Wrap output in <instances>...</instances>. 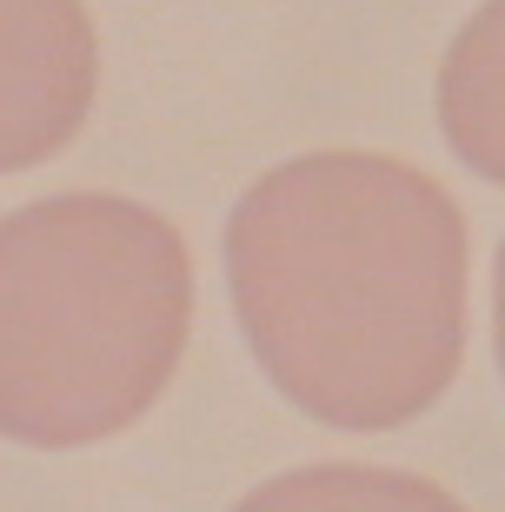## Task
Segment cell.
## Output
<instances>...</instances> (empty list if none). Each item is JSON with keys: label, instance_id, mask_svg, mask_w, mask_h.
<instances>
[{"label": "cell", "instance_id": "5b68a950", "mask_svg": "<svg viewBox=\"0 0 505 512\" xmlns=\"http://www.w3.org/2000/svg\"><path fill=\"white\" fill-rule=\"evenodd\" d=\"M233 512H466V506L419 473L333 459V466H293V473L266 479Z\"/></svg>", "mask_w": 505, "mask_h": 512}, {"label": "cell", "instance_id": "3957f363", "mask_svg": "<svg viewBox=\"0 0 505 512\" xmlns=\"http://www.w3.org/2000/svg\"><path fill=\"white\" fill-rule=\"evenodd\" d=\"M100 40L87 0H0V173L54 160L94 114Z\"/></svg>", "mask_w": 505, "mask_h": 512}, {"label": "cell", "instance_id": "277c9868", "mask_svg": "<svg viewBox=\"0 0 505 512\" xmlns=\"http://www.w3.org/2000/svg\"><path fill=\"white\" fill-rule=\"evenodd\" d=\"M439 133L479 180L505 187V0H486L439 60Z\"/></svg>", "mask_w": 505, "mask_h": 512}, {"label": "cell", "instance_id": "6da1fadb", "mask_svg": "<svg viewBox=\"0 0 505 512\" xmlns=\"http://www.w3.org/2000/svg\"><path fill=\"white\" fill-rule=\"evenodd\" d=\"M466 213L393 153H300L226 220V293L280 399L339 433H393L466 353Z\"/></svg>", "mask_w": 505, "mask_h": 512}, {"label": "cell", "instance_id": "8992f818", "mask_svg": "<svg viewBox=\"0 0 505 512\" xmlns=\"http://www.w3.org/2000/svg\"><path fill=\"white\" fill-rule=\"evenodd\" d=\"M492 346H499V373H505V247L492 260Z\"/></svg>", "mask_w": 505, "mask_h": 512}, {"label": "cell", "instance_id": "7a4b0ae2", "mask_svg": "<svg viewBox=\"0 0 505 512\" xmlns=\"http://www.w3.org/2000/svg\"><path fill=\"white\" fill-rule=\"evenodd\" d=\"M193 260L167 213L47 193L0 220V439L67 453L127 433L173 386Z\"/></svg>", "mask_w": 505, "mask_h": 512}]
</instances>
